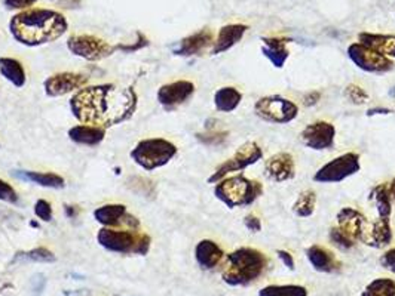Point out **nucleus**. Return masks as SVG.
I'll use <instances>...</instances> for the list:
<instances>
[{"label": "nucleus", "mask_w": 395, "mask_h": 296, "mask_svg": "<svg viewBox=\"0 0 395 296\" xmlns=\"http://www.w3.org/2000/svg\"><path fill=\"white\" fill-rule=\"evenodd\" d=\"M68 104L80 125L109 129L130 120L137 110L138 97L133 88L104 83L77 91Z\"/></svg>", "instance_id": "f257e3e1"}, {"label": "nucleus", "mask_w": 395, "mask_h": 296, "mask_svg": "<svg viewBox=\"0 0 395 296\" xmlns=\"http://www.w3.org/2000/svg\"><path fill=\"white\" fill-rule=\"evenodd\" d=\"M68 22L61 12L54 9L21 10L9 21L13 38L24 46H40L55 42L67 33Z\"/></svg>", "instance_id": "f03ea898"}, {"label": "nucleus", "mask_w": 395, "mask_h": 296, "mask_svg": "<svg viewBox=\"0 0 395 296\" xmlns=\"http://www.w3.org/2000/svg\"><path fill=\"white\" fill-rule=\"evenodd\" d=\"M268 259L258 249L239 247L228 255L222 277L230 286H247L263 274Z\"/></svg>", "instance_id": "7ed1b4c3"}, {"label": "nucleus", "mask_w": 395, "mask_h": 296, "mask_svg": "<svg viewBox=\"0 0 395 296\" xmlns=\"http://www.w3.org/2000/svg\"><path fill=\"white\" fill-rule=\"evenodd\" d=\"M98 244L113 254L121 255H147L152 239L150 235L133 228H107L103 227L97 234Z\"/></svg>", "instance_id": "20e7f679"}, {"label": "nucleus", "mask_w": 395, "mask_h": 296, "mask_svg": "<svg viewBox=\"0 0 395 296\" xmlns=\"http://www.w3.org/2000/svg\"><path fill=\"white\" fill-rule=\"evenodd\" d=\"M263 194V185L244 175L223 178L214 187V196L229 209L253 205Z\"/></svg>", "instance_id": "39448f33"}, {"label": "nucleus", "mask_w": 395, "mask_h": 296, "mask_svg": "<svg viewBox=\"0 0 395 296\" xmlns=\"http://www.w3.org/2000/svg\"><path fill=\"white\" fill-rule=\"evenodd\" d=\"M177 154V147L164 138H147L131 151V159L144 171H155L168 164Z\"/></svg>", "instance_id": "423d86ee"}, {"label": "nucleus", "mask_w": 395, "mask_h": 296, "mask_svg": "<svg viewBox=\"0 0 395 296\" xmlns=\"http://www.w3.org/2000/svg\"><path fill=\"white\" fill-rule=\"evenodd\" d=\"M254 111L264 122L284 125L295 120L299 114V107L281 95H269L255 102Z\"/></svg>", "instance_id": "0eeeda50"}, {"label": "nucleus", "mask_w": 395, "mask_h": 296, "mask_svg": "<svg viewBox=\"0 0 395 296\" xmlns=\"http://www.w3.org/2000/svg\"><path fill=\"white\" fill-rule=\"evenodd\" d=\"M359 169H362V163H359L358 154L346 153L325 163L313 175V181L321 184H338L359 172Z\"/></svg>", "instance_id": "6e6552de"}, {"label": "nucleus", "mask_w": 395, "mask_h": 296, "mask_svg": "<svg viewBox=\"0 0 395 296\" xmlns=\"http://www.w3.org/2000/svg\"><path fill=\"white\" fill-rule=\"evenodd\" d=\"M67 47L73 55L84 58L91 63H97L101 61V59H106L116 51V46H112L106 40H103L92 34L70 36L67 40Z\"/></svg>", "instance_id": "1a4fd4ad"}, {"label": "nucleus", "mask_w": 395, "mask_h": 296, "mask_svg": "<svg viewBox=\"0 0 395 296\" xmlns=\"http://www.w3.org/2000/svg\"><path fill=\"white\" fill-rule=\"evenodd\" d=\"M262 157H263V151L258 144H255V142H246V144L241 146L237 150L234 156L218 166L216 172L208 178V182L217 184L218 181H222L223 178H226L229 173L244 171L246 168H248V166L262 160Z\"/></svg>", "instance_id": "9d476101"}, {"label": "nucleus", "mask_w": 395, "mask_h": 296, "mask_svg": "<svg viewBox=\"0 0 395 296\" xmlns=\"http://www.w3.org/2000/svg\"><path fill=\"white\" fill-rule=\"evenodd\" d=\"M348 56L358 68L367 71V73H388L394 68L391 58L378 54L359 42L348 47Z\"/></svg>", "instance_id": "9b49d317"}, {"label": "nucleus", "mask_w": 395, "mask_h": 296, "mask_svg": "<svg viewBox=\"0 0 395 296\" xmlns=\"http://www.w3.org/2000/svg\"><path fill=\"white\" fill-rule=\"evenodd\" d=\"M94 219L107 228H140V221L128 212L125 205L110 203L94 210Z\"/></svg>", "instance_id": "f8f14e48"}, {"label": "nucleus", "mask_w": 395, "mask_h": 296, "mask_svg": "<svg viewBox=\"0 0 395 296\" xmlns=\"http://www.w3.org/2000/svg\"><path fill=\"white\" fill-rule=\"evenodd\" d=\"M88 81L89 77L85 75L68 73V71H64V73H57L50 76L43 81V88H45V93L48 95V97L57 98V97H64V95L73 92L76 93L77 91L85 88Z\"/></svg>", "instance_id": "ddd939ff"}, {"label": "nucleus", "mask_w": 395, "mask_h": 296, "mask_svg": "<svg viewBox=\"0 0 395 296\" xmlns=\"http://www.w3.org/2000/svg\"><path fill=\"white\" fill-rule=\"evenodd\" d=\"M301 142L315 151L329 150L334 146V138H336V129L329 122H313L308 125L300 134Z\"/></svg>", "instance_id": "4468645a"}, {"label": "nucleus", "mask_w": 395, "mask_h": 296, "mask_svg": "<svg viewBox=\"0 0 395 296\" xmlns=\"http://www.w3.org/2000/svg\"><path fill=\"white\" fill-rule=\"evenodd\" d=\"M195 93V85L189 80H177L162 85L158 91V101L167 110L177 109L179 105L189 101Z\"/></svg>", "instance_id": "2eb2a0df"}, {"label": "nucleus", "mask_w": 395, "mask_h": 296, "mask_svg": "<svg viewBox=\"0 0 395 296\" xmlns=\"http://www.w3.org/2000/svg\"><path fill=\"white\" fill-rule=\"evenodd\" d=\"M264 173L274 182H285L296 176L295 159L290 153H278L264 163Z\"/></svg>", "instance_id": "dca6fc26"}, {"label": "nucleus", "mask_w": 395, "mask_h": 296, "mask_svg": "<svg viewBox=\"0 0 395 296\" xmlns=\"http://www.w3.org/2000/svg\"><path fill=\"white\" fill-rule=\"evenodd\" d=\"M338 225L348 237L357 242L362 240L364 231L368 227V221L359 210L354 208H343L338 213Z\"/></svg>", "instance_id": "f3484780"}, {"label": "nucleus", "mask_w": 395, "mask_h": 296, "mask_svg": "<svg viewBox=\"0 0 395 296\" xmlns=\"http://www.w3.org/2000/svg\"><path fill=\"white\" fill-rule=\"evenodd\" d=\"M213 43H214L213 31L204 29L180 40L179 46L174 49V54L179 56H186V58L196 56V55H201L207 47H210Z\"/></svg>", "instance_id": "a211bd4d"}, {"label": "nucleus", "mask_w": 395, "mask_h": 296, "mask_svg": "<svg viewBox=\"0 0 395 296\" xmlns=\"http://www.w3.org/2000/svg\"><path fill=\"white\" fill-rule=\"evenodd\" d=\"M364 244L375 249H382L391 244L392 242V230L389 225V218H379L375 222H368V227L364 231L362 240Z\"/></svg>", "instance_id": "6ab92c4d"}, {"label": "nucleus", "mask_w": 395, "mask_h": 296, "mask_svg": "<svg viewBox=\"0 0 395 296\" xmlns=\"http://www.w3.org/2000/svg\"><path fill=\"white\" fill-rule=\"evenodd\" d=\"M247 30H248V26H246V24H229V26L222 27L218 30L217 39L214 40L211 54L218 55V54H223L229 51L230 47H234L238 42L242 40Z\"/></svg>", "instance_id": "aec40b11"}, {"label": "nucleus", "mask_w": 395, "mask_h": 296, "mask_svg": "<svg viewBox=\"0 0 395 296\" xmlns=\"http://www.w3.org/2000/svg\"><path fill=\"white\" fill-rule=\"evenodd\" d=\"M225 254L216 242L213 240H201L195 247V259L198 265L204 270H213L220 264V260L223 259Z\"/></svg>", "instance_id": "412c9836"}, {"label": "nucleus", "mask_w": 395, "mask_h": 296, "mask_svg": "<svg viewBox=\"0 0 395 296\" xmlns=\"http://www.w3.org/2000/svg\"><path fill=\"white\" fill-rule=\"evenodd\" d=\"M358 40L362 45L376 51L378 54L395 58V36L391 34H375V33H359Z\"/></svg>", "instance_id": "4be33fe9"}, {"label": "nucleus", "mask_w": 395, "mask_h": 296, "mask_svg": "<svg viewBox=\"0 0 395 296\" xmlns=\"http://www.w3.org/2000/svg\"><path fill=\"white\" fill-rule=\"evenodd\" d=\"M306 258L311 265L320 272H334L339 270V260L329 251L321 246H311L306 249Z\"/></svg>", "instance_id": "5701e85b"}, {"label": "nucleus", "mask_w": 395, "mask_h": 296, "mask_svg": "<svg viewBox=\"0 0 395 296\" xmlns=\"http://www.w3.org/2000/svg\"><path fill=\"white\" fill-rule=\"evenodd\" d=\"M68 138L79 146L94 147L106 138V129L89 125H77L68 130Z\"/></svg>", "instance_id": "b1692460"}, {"label": "nucleus", "mask_w": 395, "mask_h": 296, "mask_svg": "<svg viewBox=\"0 0 395 296\" xmlns=\"http://www.w3.org/2000/svg\"><path fill=\"white\" fill-rule=\"evenodd\" d=\"M262 42V54L269 59L274 67L283 68L290 56V52L285 46L287 40L280 38H263Z\"/></svg>", "instance_id": "393cba45"}, {"label": "nucleus", "mask_w": 395, "mask_h": 296, "mask_svg": "<svg viewBox=\"0 0 395 296\" xmlns=\"http://www.w3.org/2000/svg\"><path fill=\"white\" fill-rule=\"evenodd\" d=\"M0 75L15 88H24L27 83V75L22 64L15 58L3 56L0 58Z\"/></svg>", "instance_id": "a878e982"}, {"label": "nucleus", "mask_w": 395, "mask_h": 296, "mask_svg": "<svg viewBox=\"0 0 395 296\" xmlns=\"http://www.w3.org/2000/svg\"><path fill=\"white\" fill-rule=\"evenodd\" d=\"M18 178L29 182H33L36 185L45 187V188H52V189H61L66 187L64 178L52 173V172H33V171H18L15 173Z\"/></svg>", "instance_id": "bb28decb"}, {"label": "nucleus", "mask_w": 395, "mask_h": 296, "mask_svg": "<svg viewBox=\"0 0 395 296\" xmlns=\"http://www.w3.org/2000/svg\"><path fill=\"white\" fill-rule=\"evenodd\" d=\"M242 101V93L234 86L220 88L214 93V105L217 111L230 113L238 109V105Z\"/></svg>", "instance_id": "cd10ccee"}, {"label": "nucleus", "mask_w": 395, "mask_h": 296, "mask_svg": "<svg viewBox=\"0 0 395 296\" xmlns=\"http://www.w3.org/2000/svg\"><path fill=\"white\" fill-rule=\"evenodd\" d=\"M370 200L375 201V206L378 210L379 218H389L392 213V203H391V196L389 189L385 184L376 185L370 193Z\"/></svg>", "instance_id": "c85d7f7f"}, {"label": "nucleus", "mask_w": 395, "mask_h": 296, "mask_svg": "<svg viewBox=\"0 0 395 296\" xmlns=\"http://www.w3.org/2000/svg\"><path fill=\"white\" fill-rule=\"evenodd\" d=\"M317 205V194L312 189H306V192L300 193L297 200L293 205V212L300 218H309L313 212H315Z\"/></svg>", "instance_id": "c756f323"}, {"label": "nucleus", "mask_w": 395, "mask_h": 296, "mask_svg": "<svg viewBox=\"0 0 395 296\" xmlns=\"http://www.w3.org/2000/svg\"><path fill=\"white\" fill-rule=\"evenodd\" d=\"M362 296H395V281L391 279H376L367 284Z\"/></svg>", "instance_id": "7c9ffc66"}, {"label": "nucleus", "mask_w": 395, "mask_h": 296, "mask_svg": "<svg viewBox=\"0 0 395 296\" xmlns=\"http://www.w3.org/2000/svg\"><path fill=\"white\" fill-rule=\"evenodd\" d=\"M259 296H308L304 286L297 284H285V286H266L259 292Z\"/></svg>", "instance_id": "2f4dec72"}, {"label": "nucleus", "mask_w": 395, "mask_h": 296, "mask_svg": "<svg viewBox=\"0 0 395 296\" xmlns=\"http://www.w3.org/2000/svg\"><path fill=\"white\" fill-rule=\"evenodd\" d=\"M24 258L30 259V260H38V263H55V255L46 247H36L33 251L26 252L22 255Z\"/></svg>", "instance_id": "473e14b6"}, {"label": "nucleus", "mask_w": 395, "mask_h": 296, "mask_svg": "<svg viewBox=\"0 0 395 296\" xmlns=\"http://www.w3.org/2000/svg\"><path fill=\"white\" fill-rule=\"evenodd\" d=\"M330 240H331L333 244L343 249V251L354 247V244H355V242L351 239V237H348L341 228H331L330 230Z\"/></svg>", "instance_id": "72a5a7b5"}, {"label": "nucleus", "mask_w": 395, "mask_h": 296, "mask_svg": "<svg viewBox=\"0 0 395 296\" xmlns=\"http://www.w3.org/2000/svg\"><path fill=\"white\" fill-rule=\"evenodd\" d=\"M34 215H36L43 222H51L54 217V212H52V206L50 201H46L43 198L38 200L36 205H34Z\"/></svg>", "instance_id": "f704fd0d"}, {"label": "nucleus", "mask_w": 395, "mask_h": 296, "mask_svg": "<svg viewBox=\"0 0 395 296\" xmlns=\"http://www.w3.org/2000/svg\"><path fill=\"white\" fill-rule=\"evenodd\" d=\"M345 93H346V97L350 98L357 105L366 104L368 101V93L362 86H358V85H350V86L346 88Z\"/></svg>", "instance_id": "c9c22d12"}, {"label": "nucleus", "mask_w": 395, "mask_h": 296, "mask_svg": "<svg viewBox=\"0 0 395 296\" xmlns=\"http://www.w3.org/2000/svg\"><path fill=\"white\" fill-rule=\"evenodd\" d=\"M0 200L10 205L18 203V194L15 192V188L8 184L6 181H3L2 178H0Z\"/></svg>", "instance_id": "e433bc0d"}, {"label": "nucleus", "mask_w": 395, "mask_h": 296, "mask_svg": "<svg viewBox=\"0 0 395 296\" xmlns=\"http://www.w3.org/2000/svg\"><path fill=\"white\" fill-rule=\"evenodd\" d=\"M147 45H149V40L146 39V36L138 31L135 43H133V45H116V51H122L125 54H131V52H135L138 49H143V47H146Z\"/></svg>", "instance_id": "4c0bfd02"}, {"label": "nucleus", "mask_w": 395, "mask_h": 296, "mask_svg": "<svg viewBox=\"0 0 395 296\" xmlns=\"http://www.w3.org/2000/svg\"><path fill=\"white\" fill-rule=\"evenodd\" d=\"M228 138V132H211L205 135H198V139L207 146H220L223 144Z\"/></svg>", "instance_id": "58836bf2"}, {"label": "nucleus", "mask_w": 395, "mask_h": 296, "mask_svg": "<svg viewBox=\"0 0 395 296\" xmlns=\"http://www.w3.org/2000/svg\"><path fill=\"white\" fill-rule=\"evenodd\" d=\"M38 3V0H3V5L9 10H22Z\"/></svg>", "instance_id": "ea45409f"}, {"label": "nucleus", "mask_w": 395, "mask_h": 296, "mask_svg": "<svg viewBox=\"0 0 395 296\" xmlns=\"http://www.w3.org/2000/svg\"><path fill=\"white\" fill-rule=\"evenodd\" d=\"M380 264H382L383 268L391 271V272H394V274H395V247H394V249H389L388 252H385V254L382 255Z\"/></svg>", "instance_id": "a19ab883"}, {"label": "nucleus", "mask_w": 395, "mask_h": 296, "mask_svg": "<svg viewBox=\"0 0 395 296\" xmlns=\"http://www.w3.org/2000/svg\"><path fill=\"white\" fill-rule=\"evenodd\" d=\"M244 224L248 228V231L251 233H259L262 231V221L255 217V215H247L246 219H244Z\"/></svg>", "instance_id": "79ce46f5"}, {"label": "nucleus", "mask_w": 395, "mask_h": 296, "mask_svg": "<svg viewBox=\"0 0 395 296\" xmlns=\"http://www.w3.org/2000/svg\"><path fill=\"white\" fill-rule=\"evenodd\" d=\"M51 2L63 9H77L80 5H82V0H51Z\"/></svg>", "instance_id": "37998d69"}, {"label": "nucleus", "mask_w": 395, "mask_h": 296, "mask_svg": "<svg viewBox=\"0 0 395 296\" xmlns=\"http://www.w3.org/2000/svg\"><path fill=\"white\" fill-rule=\"evenodd\" d=\"M278 258H280L283 260V264L288 268V270H295V259L292 256V254L287 252V251H278Z\"/></svg>", "instance_id": "c03bdc74"}, {"label": "nucleus", "mask_w": 395, "mask_h": 296, "mask_svg": "<svg viewBox=\"0 0 395 296\" xmlns=\"http://www.w3.org/2000/svg\"><path fill=\"white\" fill-rule=\"evenodd\" d=\"M321 98V93L317 92V91H313V92H309L308 95H305V98H304V104L306 107H311V105H315Z\"/></svg>", "instance_id": "a18cd8bd"}, {"label": "nucleus", "mask_w": 395, "mask_h": 296, "mask_svg": "<svg viewBox=\"0 0 395 296\" xmlns=\"http://www.w3.org/2000/svg\"><path fill=\"white\" fill-rule=\"evenodd\" d=\"M64 210H66V215H67L68 218H76L77 213H79V208H76V206H68V205H66V206H64Z\"/></svg>", "instance_id": "49530a36"}, {"label": "nucleus", "mask_w": 395, "mask_h": 296, "mask_svg": "<svg viewBox=\"0 0 395 296\" xmlns=\"http://www.w3.org/2000/svg\"><path fill=\"white\" fill-rule=\"evenodd\" d=\"M389 109H371L367 111V116H375V114H389Z\"/></svg>", "instance_id": "de8ad7c7"}, {"label": "nucleus", "mask_w": 395, "mask_h": 296, "mask_svg": "<svg viewBox=\"0 0 395 296\" xmlns=\"http://www.w3.org/2000/svg\"><path fill=\"white\" fill-rule=\"evenodd\" d=\"M388 189H389V196H391V198H392V200H395V178H394L392 181H391V184H389Z\"/></svg>", "instance_id": "09e8293b"}, {"label": "nucleus", "mask_w": 395, "mask_h": 296, "mask_svg": "<svg viewBox=\"0 0 395 296\" xmlns=\"http://www.w3.org/2000/svg\"><path fill=\"white\" fill-rule=\"evenodd\" d=\"M389 95H391V97H395V88H394V89H392L391 92H389Z\"/></svg>", "instance_id": "8fccbe9b"}]
</instances>
